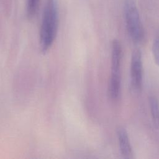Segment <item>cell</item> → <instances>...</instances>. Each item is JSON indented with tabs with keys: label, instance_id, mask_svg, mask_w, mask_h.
<instances>
[{
	"label": "cell",
	"instance_id": "cell-2",
	"mask_svg": "<svg viewBox=\"0 0 159 159\" xmlns=\"http://www.w3.org/2000/svg\"><path fill=\"white\" fill-rule=\"evenodd\" d=\"M124 14L129 35L134 43L143 40L144 30L134 0H124Z\"/></svg>",
	"mask_w": 159,
	"mask_h": 159
},
{
	"label": "cell",
	"instance_id": "cell-7",
	"mask_svg": "<svg viewBox=\"0 0 159 159\" xmlns=\"http://www.w3.org/2000/svg\"><path fill=\"white\" fill-rule=\"evenodd\" d=\"M40 0H27L26 13L28 18L31 19L34 17L39 6Z\"/></svg>",
	"mask_w": 159,
	"mask_h": 159
},
{
	"label": "cell",
	"instance_id": "cell-1",
	"mask_svg": "<svg viewBox=\"0 0 159 159\" xmlns=\"http://www.w3.org/2000/svg\"><path fill=\"white\" fill-rule=\"evenodd\" d=\"M58 9L57 0H46L40 30V45L47 52L52 45L58 30Z\"/></svg>",
	"mask_w": 159,
	"mask_h": 159
},
{
	"label": "cell",
	"instance_id": "cell-5",
	"mask_svg": "<svg viewBox=\"0 0 159 159\" xmlns=\"http://www.w3.org/2000/svg\"><path fill=\"white\" fill-rule=\"evenodd\" d=\"M117 135L121 154L125 158H131L132 156V149L130 145L128 134L125 128L120 127L117 131Z\"/></svg>",
	"mask_w": 159,
	"mask_h": 159
},
{
	"label": "cell",
	"instance_id": "cell-8",
	"mask_svg": "<svg viewBox=\"0 0 159 159\" xmlns=\"http://www.w3.org/2000/svg\"><path fill=\"white\" fill-rule=\"evenodd\" d=\"M152 52L154 61L157 66H159V34L156 37L152 47Z\"/></svg>",
	"mask_w": 159,
	"mask_h": 159
},
{
	"label": "cell",
	"instance_id": "cell-4",
	"mask_svg": "<svg viewBox=\"0 0 159 159\" xmlns=\"http://www.w3.org/2000/svg\"><path fill=\"white\" fill-rule=\"evenodd\" d=\"M143 65L142 53L139 50L132 52L130 61V84L135 92H139L142 86Z\"/></svg>",
	"mask_w": 159,
	"mask_h": 159
},
{
	"label": "cell",
	"instance_id": "cell-6",
	"mask_svg": "<svg viewBox=\"0 0 159 159\" xmlns=\"http://www.w3.org/2000/svg\"><path fill=\"white\" fill-rule=\"evenodd\" d=\"M148 103L153 123L156 127H159V102L155 96H150Z\"/></svg>",
	"mask_w": 159,
	"mask_h": 159
},
{
	"label": "cell",
	"instance_id": "cell-3",
	"mask_svg": "<svg viewBox=\"0 0 159 159\" xmlns=\"http://www.w3.org/2000/svg\"><path fill=\"white\" fill-rule=\"evenodd\" d=\"M121 60L120 43L117 40H114L112 43L111 77L109 83V94L112 99H117L120 93Z\"/></svg>",
	"mask_w": 159,
	"mask_h": 159
}]
</instances>
